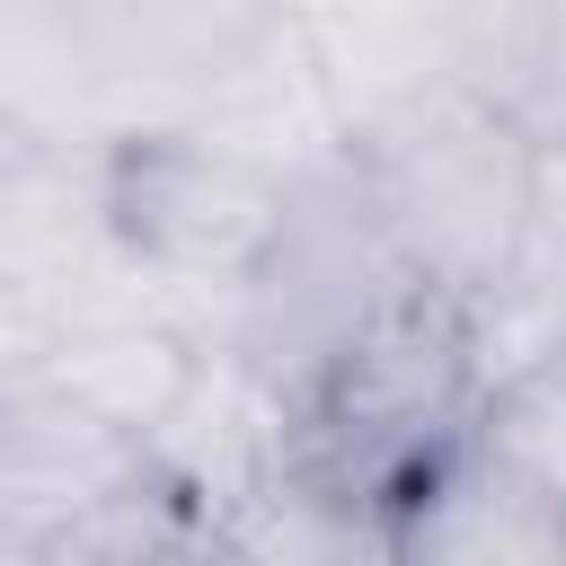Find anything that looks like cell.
<instances>
[{
  "mask_svg": "<svg viewBox=\"0 0 566 566\" xmlns=\"http://www.w3.org/2000/svg\"><path fill=\"white\" fill-rule=\"evenodd\" d=\"M469 433H478V380L460 345V301L398 283L301 389L283 478L380 531L451 451H469Z\"/></svg>",
  "mask_w": 566,
  "mask_h": 566,
  "instance_id": "6da1fadb",
  "label": "cell"
},
{
  "mask_svg": "<svg viewBox=\"0 0 566 566\" xmlns=\"http://www.w3.org/2000/svg\"><path fill=\"white\" fill-rule=\"evenodd\" d=\"M531 142L469 88H433L380 133L345 142V177L389 265L442 301H469L531 239Z\"/></svg>",
  "mask_w": 566,
  "mask_h": 566,
  "instance_id": "7a4b0ae2",
  "label": "cell"
},
{
  "mask_svg": "<svg viewBox=\"0 0 566 566\" xmlns=\"http://www.w3.org/2000/svg\"><path fill=\"white\" fill-rule=\"evenodd\" d=\"M292 186L301 177H283L212 133H142V142L106 150L115 248L203 345L230 327L239 292L274 256V239L292 221Z\"/></svg>",
  "mask_w": 566,
  "mask_h": 566,
  "instance_id": "3957f363",
  "label": "cell"
},
{
  "mask_svg": "<svg viewBox=\"0 0 566 566\" xmlns=\"http://www.w3.org/2000/svg\"><path fill=\"white\" fill-rule=\"evenodd\" d=\"M407 274L389 265V248H380V230H371V212H363V195H354V177L336 159V168L292 186V221H283L274 256L256 265V283L239 292V310H230V327L212 345L248 380H265L283 407H301V389L327 371V354Z\"/></svg>",
  "mask_w": 566,
  "mask_h": 566,
  "instance_id": "277c9868",
  "label": "cell"
},
{
  "mask_svg": "<svg viewBox=\"0 0 566 566\" xmlns=\"http://www.w3.org/2000/svg\"><path fill=\"white\" fill-rule=\"evenodd\" d=\"M0 283L53 327L168 310L106 221V150H18L0 168ZM177 318V310H168Z\"/></svg>",
  "mask_w": 566,
  "mask_h": 566,
  "instance_id": "5b68a950",
  "label": "cell"
},
{
  "mask_svg": "<svg viewBox=\"0 0 566 566\" xmlns=\"http://www.w3.org/2000/svg\"><path fill=\"white\" fill-rule=\"evenodd\" d=\"M301 71L336 124V150L380 133L389 115L460 88L469 62V0H354V9H292Z\"/></svg>",
  "mask_w": 566,
  "mask_h": 566,
  "instance_id": "8992f818",
  "label": "cell"
},
{
  "mask_svg": "<svg viewBox=\"0 0 566 566\" xmlns=\"http://www.w3.org/2000/svg\"><path fill=\"white\" fill-rule=\"evenodd\" d=\"M133 478H142V442L106 433L44 371L0 380V539L9 548L44 566V548L71 539L88 513H106Z\"/></svg>",
  "mask_w": 566,
  "mask_h": 566,
  "instance_id": "52a82bcc",
  "label": "cell"
},
{
  "mask_svg": "<svg viewBox=\"0 0 566 566\" xmlns=\"http://www.w3.org/2000/svg\"><path fill=\"white\" fill-rule=\"evenodd\" d=\"M283 451H292V407L248 380L221 345H203V371L186 389V407L150 433L142 469L159 495H177L203 531H230L274 478H283Z\"/></svg>",
  "mask_w": 566,
  "mask_h": 566,
  "instance_id": "ba28073f",
  "label": "cell"
},
{
  "mask_svg": "<svg viewBox=\"0 0 566 566\" xmlns=\"http://www.w3.org/2000/svg\"><path fill=\"white\" fill-rule=\"evenodd\" d=\"M380 566H566V513L469 442L380 522Z\"/></svg>",
  "mask_w": 566,
  "mask_h": 566,
  "instance_id": "9c48e42d",
  "label": "cell"
},
{
  "mask_svg": "<svg viewBox=\"0 0 566 566\" xmlns=\"http://www.w3.org/2000/svg\"><path fill=\"white\" fill-rule=\"evenodd\" d=\"M71 407H88L106 433L142 442L186 407L195 371H203V336L168 310H133V318H88L71 336H53V354L35 363Z\"/></svg>",
  "mask_w": 566,
  "mask_h": 566,
  "instance_id": "30bf717a",
  "label": "cell"
},
{
  "mask_svg": "<svg viewBox=\"0 0 566 566\" xmlns=\"http://www.w3.org/2000/svg\"><path fill=\"white\" fill-rule=\"evenodd\" d=\"M460 88L486 97L531 159L566 150V0H469Z\"/></svg>",
  "mask_w": 566,
  "mask_h": 566,
  "instance_id": "8fae6325",
  "label": "cell"
},
{
  "mask_svg": "<svg viewBox=\"0 0 566 566\" xmlns=\"http://www.w3.org/2000/svg\"><path fill=\"white\" fill-rule=\"evenodd\" d=\"M460 345H469L478 407L504 398L513 380H531L539 363H557V354H566V248H548V239L531 230L522 256L460 301Z\"/></svg>",
  "mask_w": 566,
  "mask_h": 566,
  "instance_id": "7c38bea8",
  "label": "cell"
},
{
  "mask_svg": "<svg viewBox=\"0 0 566 566\" xmlns=\"http://www.w3.org/2000/svg\"><path fill=\"white\" fill-rule=\"evenodd\" d=\"M495 469H513L531 495H548L566 513V354L539 363L531 380H513L504 398L478 407V433H469Z\"/></svg>",
  "mask_w": 566,
  "mask_h": 566,
  "instance_id": "4fadbf2b",
  "label": "cell"
},
{
  "mask_svg": "<svg viewBox=\"0 0 566 566\" xmlns=\"http://www.w3.org/2000/svg\"><path fill=\"white\" fill-rule=\"evenodd\" d=\"M531 230L548 248H566V150H539V168H531Z\"/></svg>",
  "mask_w": 566,
  "mask_h": 566,
  "instance_id": "5bb4252c",
  "label": "cell"
},
{
  "mask_svg": "<svg viewBox=\"0 0 566 566\" xmlns=\"http://www.w3.org/2000/svg\"><path fill=\"white\" fill-rule=\"evenodd\" d=\"M18 150H27V142H18V133H9V115H0V168H9Z\"/></svg>",
  "mask_w": 566,
  "mask_h": 566,
  "instance_id": "9a60e30c",
  "label": "cell"
}]
</instances>
